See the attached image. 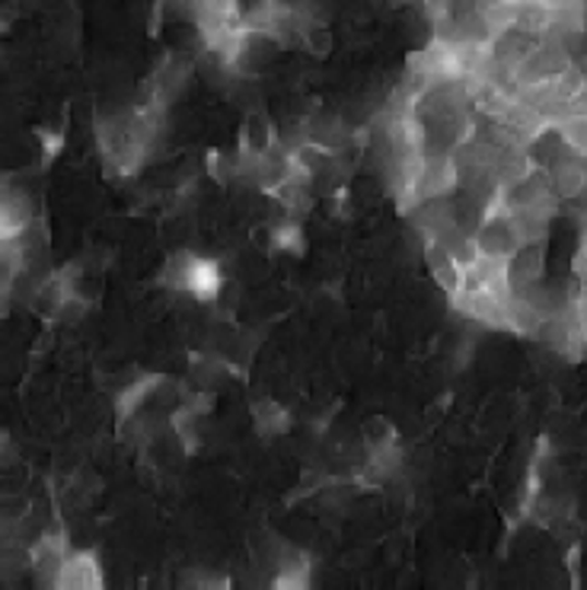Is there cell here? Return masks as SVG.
<instances>
[{
  "mask_svg": "<svg viewBox=\"0 0 587 590\" xmlns=\"http://www.w3.org/2000/svg\"><path fill=\"white\" fill-rule=\"evenodd\" d=\"M424 258H428V268H431L434 281L451 297L457 294L463 285V265L457 262V255L451 253L438 237H424Z\"/></svg>",
  "mask_w": 587,
  "mask_h": 590,
  "instance_id": "cell-7",
  "label": "cell"
},
{
  "mask_svg": "<svg viewBox=\"0 0 587 590\" xmlns=\"http://www.w3.org/2000/svg\"><path fill=\"white\" fill-rule=\"evenodd\" d=\"M549 182L559 202H575L587 192V160L572 154V157H559L549 167Z\"/></svg>",
  "mask_w": 587,
  "mask_h": 590,
  "instance_id": "cell-3",
  "label": "cell"
},
{
  "mask_svg": "<svg viewBox=\"0 0 587 590\" xmlns=\"http://www.w3.org/2000/svg\"><path fill=\"white\" fill-rule=\"evenodd\" d=\"M364 434H368V444H371V450H380V447H393V444H396V431H393V424L386 422V419H374V422H368Z\"/></svg>",
  "mask_w": 587,
  "mask_h": 590,
  "instance_id": "cell-10",
  "label": "cell"
},
{
  "mask_svg": "<svg viewBox=\"0 0 587 590\" xmlns=\"http://www.w3.org/2000/svg\"><path fill=\"white\" fill-rule=\"evenodd\" d=\"M55 588L61 590H99L103 588V571L96 555L89 552H71L61 565V575L55 581Z\"/></svg>",
  "mask_w": 587,
  "mask_h": 590,
  "instance_id": "cell-6",
  "label": "cell"
},
{
  "mask_svg": "<svg viewBox=\"0 0 587 590\" xmlns=\"http://www.w3.org/2000/svg\"><path fill=\"white\" fill-rule=\"evenodd\" d=\"M275 147V128L265 116H250L247 125H243V137H240V154L243 157H262V154H272Z\"/></svg>",
  "mask_w": 587,
  "mask_h": 590,
  "instance_id": "cell-9",
  "label": "cell"
},
{
  "mask_svg": "<svg viewBox=\"0 0 587 590\" xmlns=\"http://www.w3.org/2000/svg\"><path fill=\"white\" fill-rule=\"evenodd\" d=\"M572 64V58H568V45L562 43V39H543V43H537L530 48V55L511 71V81L517 89H524V86H540L549 84V81H555L565 68Z\"/></svg>",
  "mask_w": 587,
  "mask_h": 590,
  "instance_id": "cell-2",
  "label": "cell"
},
{
  "mask_svg": "<svg viewBox=\"0 0 587 590\" xmlns=\"http://www.w3.org/2000/svg\"><path fill=\"white\" fill-rule=\"evenodd\" d=\"M300 243H303V240H300V227H297V224H285V227L275 230V250H285V253L294 250V253H297Z\"/></svg>",
  "mask_w": 587,
  "mask_h": 590,
  "instance_id": "cell-12",
  "label": "cell"
},
{
  "mask_svg": "<svg viewBox=\"0 0 587 590\" xmlns=\"http://www.w3.org/2000/svg\"><path fill=\"white\" fill-rule=\"evenodd\" d=\"M255 424H259L265 434H278V431L288 428V416H285L278 406H262V409H255Z\"/></svg>",
  "mask_w": 587,
  "mask_h": 590,
  "instance_id": "cell-11",
  "label": "cell"
},
{
  "mask_svg": "<svg viewBox=\"0 0 587 590\" xmlns=\"http://www.w3.org/2000/svg\"><path fill=\"white\" fill-rule=\"evenodd\" d=\"M68 555H71V552H68L64 533H45V537H39V540L29 546V565H33V571L43 578L45 585H55Z\"/></svg>",
  "mask_w": 587,
  "mask_h": 590,
  "instance_id": "cell-4",
  "label": "cell"
},
{
  "mask_svg": "<svg viewBox=\"0 0 587 590\" xmlns=\"http://www.w3.org/2000/svg\"><path fill=\"white\" fill-rule=\"evenodd\" d=\"M33 224V208L29 198L16 189H10L3 195V212H0V227H3V240H16L29 230Z\"/></svg>",
  "mask_w": 587,
  "mask_h": 590,
  "instance_id": "cell-8",
  "label": "cell"
},
{
  "mask_svg": "<svg viewBox=\"0 0 587 590\" xmlns=\"http://www.w3.org/2000/svg\"><path fill=\"white\" fill-rule=\"evenodd\" d=\"M540 278H543V246H540V243H524V246H517V253L507 258L511 291L520 294V291L540 285Z\"/></svg>",
  "mask_w": 587,
  "mask_h": 590,
  "instance_id": "cell-5",
  "label": "cell"
},
{
  "mask_svg": "<svg viewBox=\"0 0 587 590\" xmlns=\"http://www.w3.org/2000/svg\"><path fill=\"white\" fill-rule=\"evenodd\" d=\"M164 285L189 291L195 300L208 303V300H217L220 288H224V278H220L217 262H211L205 255L176 253L164 268Z\"/></svg>",
  "mask_w": 587,
  "mask_h": 590,
  "instance_id": "cell-1",
  "label": "cell"
}]
</instances>
